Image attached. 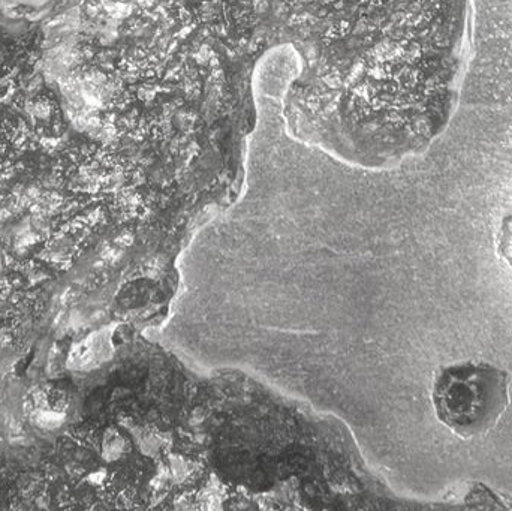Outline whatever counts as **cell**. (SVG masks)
Here are the masks:
<instances>
[{
  "instance_id": "obj_1",
  "label": "cell",
  "mask_w": 512,
  "mask_h": 511,
  "mask_svg": "<svg viewBox=\"0 0 512 511\" xmlns=\"http://www.w3.org/2000/svg\"><path fill=\"white\" fill-rule=\"evenodd\" d=\"M510 377L490 363L463 362L439 371L433 405L442 425L463 440L489 434L510 404Z\"/></svg>"
}]
</instances>
